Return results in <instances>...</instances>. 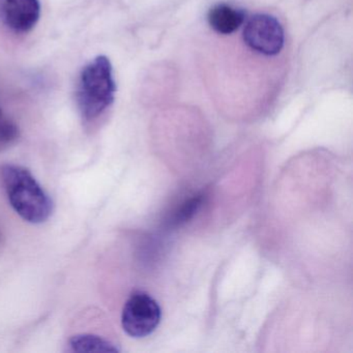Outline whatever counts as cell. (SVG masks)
Wrapping results in <instances>:
<instances>
[{"label":"cell","instance_id":"cell-3","mask_svg":"<svg viewBox=\"0 0 353 353\" xmlns=\"http://www.w3.org/2000/svg\"><path fill=\"white\" fill-rule=\"evenodd\" d=\"M243 41L248 49L256 54L276 57L285 46L284 28L274 16L257 14L245 23Z\"/></svg>","mask_w":353,"mask_h":353},{"label":"cell","instance_id":"cell-6","mask_svg":"<svg viewBox=\"0 0 353 353\" xmlns=\"http://www.w3.org/2000/svg\"><path fill=\"white\" fill-rule=\"evenodd\" d=\"M245 14L226 3H219L208 12V21L210 28L222 36H230L239 30L245 22Z\"/></svg>","mask_w":353,"mask_h":353},{"label":"cell","instance_id":"cell-4","mask_svg":"<svg viewBox=\"0 0 353 353\" xmlns=\"http://www.w3.org/2000/svg\"><path fill=\"white\" fill-rule=\"evenodd\" d=\"M160 305L148 293L137 291L125 303L121 315L123 330L133 338L150 336L160 324Z\"/></svg>","mask_w":353,"mask_h":353},{"label":"cell","instance_id":"cell-2","mask_svg":"<svg viewBox=\"0 0 353 353\" xmlns=\"http://www.w3.org/2000/svg\"><path fill=\"white\" fill-rule=\"evenodd\" d=\"M115 92L112 65L101 55L88 63L80 75L77 103L82 117L86 121L100 117L114 102Z\"/></svg>","mask_w":353,"mask_h":353},{"label":"cell","instance_id":"cell-10","mask_svg":"<svg viewBox=\"0 0 353 353\" xmlns=\"http://www.w3.org/2000/svg\"><path fill=\"white\" fill-rule=\"evenodd\" d=\"M1 115H3V113H1V111H0V117H1Z\"/></svg>","mask_w":353,"mask_h":353},{"label":"cell","instance_id":"cell-5","mask_svg":"<svg viewBox=\"0 0 353 353\" xmlns=\"http://www.w3.org/2000/svg\"><path fill=\"white\" fill-rule=\"evenodd\" d=\"M39 0H0V17L16 32H30L40 19Z\"/></svg>","mask_w":353,"mask_h":353},{"label":"cell","instance_id":"cell-7","mask_svg":"<svg viewBox=\"0 0 353 353\" xmlns=\"http://www.w3.org/2000/svg\"><path fill=\"white\" fill-rule=\"evenodd\" d=\"M70 350L73 352H119V349L110 341L97 334H79L69 341Z\"/></svg>","mask_w":353,"mask_h":353},{"label":"cell","instance_id":"cell-1","mask_svg":"<svg viewBox=\"0 0 353 353\" xmlns=\"http://www.w3.org/2000/svg\"><path fill=\"white\" fill-rule=\"evenodd\" d=\"M1 174L8 199L24 221L42 224L50 218L52 199L28 169L18 165H6Z\"/></svg>","mask_w":353,"mask_h":353},{"label":"cell","instance_id":"cell-9","mask_svg":"<svg viewBox=\"0 0 353 353\" xmlns=\"http://www.w3.org/2000/svg\"><path fill=\"white\" fill-rule=\"evenodd\" d=\"M201 203V197H196L190 200V201L185 203V205L181 208V212L175 216V223L179 224V223L187 222L188 220H190V219L195 214V212H197Z\"/></svg>","mask_w":353,"mask_h":353},{"label":"cell","instance_id":"cell-8","mask_svg":"<svg viewBox=\"0 0 353 353\" xmlns=\"http://www.w3.org/2000/svg\"><path fill=\"white\" fill-rule=\"evenodd\" d=\"M18 137V128L13 121L0 117V145H8Z\"/></svg>","mask_w":353,"mask_h":353}]
</instances>
